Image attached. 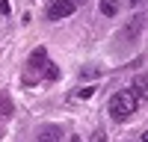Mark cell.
Segmentation results:
<instances>
[{"instance_id":"5b68a950","label":"cell","mask_w":148,"mask_h":142,"mask_svg":"<svg viewBox=\"0 0 148 142\" xmlns=\"http://www.w3.org/2000/svg\"><path fill=\"white\" fill-rule=\"evenodd\" d=\"M39 142H59V130L56 127H42L39 130Z\"/></svg>"},{"instance_id":"5bb4252c","label":"cell","mask_w":148,"mask_h":142,"mask_svg":"<svg viewBox=\"0 0 148 142\" xmlns=\"http://www.w3.org/2000/svg\"><path fill=\"white\" fill-rule=\"evenodd\" d=\"M130 3H139V0H130Z\"/></svg>"},{"instance_id":"52a82bcc","label":"cell","mask_w":148,"mask_h":142,"mask_svg":"<svg viewBox=\"0 0 148 142\" xmlns=\"http://www.w3.org/2000/svg\"><path fill=\"white\" fill-rule=\"evenodd\" d=\"M0 115H3V118L12 115V101H9V95H6V92H0Z\"/></svg>"},{"instance_id":"9a60e30c","label":"cell","mask_w":148,"mask_h":142,"mask_svg":"<svg viewBox=\"0 0 148 142\" xmlns=\"http://www.w3.org/2000/svg\"><path fill=\"white\" fill-rule=\"evenodd\" d=\"M74 3H83V0H74Z\"/></svg>"},{"instance_id":"7c38bea8","label":"cell","mask_w":148,"mask_h":142,"mask_svg":"<svg viewBox=\"0 0 148 142\" xmlns=\"http://www.w3.org/2000/svg\"><path fill=\"white\" fill-rule=\"evenodd\" d=\"M142 142H148V130H145V133H142Z\"/></svg>"},{"instance_id":"ba28073f","label":"cell","mask_w":148,"mask_h":142,"mask_svg":"<svg viewBox=\"0 0 148 142\" xmlns=\"http://www.w3.org/2000/svg\"><path fill=\"white\" fill-rule=\"evenodd\" d=\"M139 27H142V18H133V21H130V27L121 33V36H125V39H133V36L139 33Z\"/></svg>"},{"instance_id":"8992f818","label":"cell","mask_w":148,"mask_h":142,"mask_svg":"<svg viewBox=\"0 0 148 142\" xmlns=\"http://www.w3.org/2000/svg\"><path fill=\"white\" fill-rule=\"evenodd\" d=\"M116 12H119V0H101V15L113 18Z\"/></svg>"},{"instance_id":"277c9868","label":"cell","mask_w":148,"mask_h":142,"mask_svg":"<svg viewBox=\"0 0 148 142\" xmlns=\"http://www.w3.org/2000/svg\"><path fill=\"white\" fill-rule=\"evenodd\" d=\"M130 89L136 92V98H145V101H148V71L133 80V86H130Z\"/></svg>"},{"instance_id":"9c48e42d","label":"cell","mask_w":148,"mask_h":142,"mask_svg":"<svg viewBox=\"0 0 148 142\" xmlns=\"http://www.w3.org/2000/svg\"><path fill=\"white\" fill-rule=\"evenodd\" d=\"M92 95H95V89H92V86H86V89H80V92H74V95H71V101H77V98L83 101V98H92Z\"/></svg>"},{"instance_id":"8fae6325","label":"cell","mask_w":148,"mask_h":142,"mask_svg":"<svg viewBox=\"0 0 148 142\" xmlns=\"http://www.w3.org/2000/svg\"><path fill=\"white\" fill-rule=\"evenodd\" d=\"M9 12H12V3L9 0H0V15H9Z\"/></svg>"},{"instance_id":"3957f363","label":"cell","mask_w":148,"mask_h":142,"mask_svg":"<svg viewBox=\"0 0 148 142\" xmlns=\"http://www.w3.org/2000/svg\"><path fill=\"white\" fill-rule=\"evenodd\" d=\"M74 9H77V3H74V0H53V3H51V9H47V18H51V21L68 18Z\"/></svg>"},{"instance_id":"4fadbf2b","label":"cell","mask_w":148,"mask_h":142,"mask_svg":"<svg viewBox=\"0 0 148 142\" xmlns=\"http://www.w3.org/2000/svg\"><path fill=\"white\" fill-rule=\"evenodd\" d=\"M71 142H80V139H77V136H74V139H71Z\"/></svg>"},{"instance_id":"30bf717a","label":"cell","mask_w":148,"mask_h":142,"mask_svg":"<svg viewBox=\"0 0 148 142\" xmlns=\"http://www.w3.org/2000/svg\"><path fill=\"white\" fill-rule=\"evenodd\" d=\"M89 142H107V133H104V130H95Z\"/></svg>"},{"instance_id":"7a4b0ae2","label":"cell","mask_w":148,"mask_h":142,"mask_svg":"<svg viewBox=\"0 0 148 142\" xmlns=\"http://www.w3.org/2000/svg\"><path fill=\"white\" fill-rule=\"evenodd\" d=\"M45 68H47V51H45V47H36V51L30 53V59H27V74H24V80L36 83L45 74Z\"/></svg>"},{"instance_id":"6da1fadb","label":"cell","mask_w":148,"mask_h":142,"mask_svg":"<svg viewBox=\"0 0 148 142\" xmlns=\"http://www.w3.org/2000/svg\"><path fill=\"white\" fill-rule=\"evenodd\" d=\"M136 106H139L136 92H133V89H119L113 98H110L107 113H110V118H113V122H127V118L136 113Z\"/></svg>"}]
</instances>
